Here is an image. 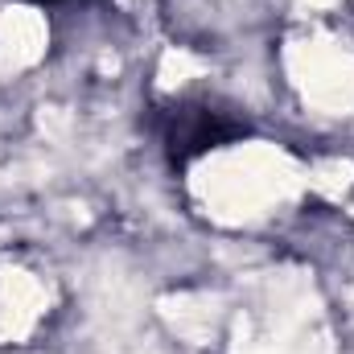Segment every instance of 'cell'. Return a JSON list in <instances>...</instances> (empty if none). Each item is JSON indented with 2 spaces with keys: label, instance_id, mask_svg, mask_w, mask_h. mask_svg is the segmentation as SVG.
Instances as JSON below:
<instances>
[{
  "label": "cell",
  "instance_id": "obj_1",
  "mask_svg": "<svg viewBox=\"0 0 354 354\" xmlns=\"http://www.w3.org/2000/svg\"><path fill=\"white\" fill-rule=\"evenodd\" d=\"M301 169L272 145H239L194 169V194L218 223H252L301 189Z\"/></svg>",
  "mask_w": 354,
  "mask_h": 354
},
{
  "label": "cell",
  "instance_id": "obj_2",
  "mask_svg": "<svg viewBox=\"0 0 354 354\" xmlns=\"http://www.w3.org/2000/svg\"><path fill=\"white\" fill-rule=\"evenodd\" d=\"M288 75L309 99V107L330 111V115H346L354 111V54L342 50L338 41L326 37H309V41H292L288 54Z\"/></svg>",
  "mask_w": 354,
  "mask_h": 354
},
{
  "label": "cell",
  "instance_id": "obj_3",
  "mask_svg": "<svg viewBox=\"0 0 354 354\" xmlns=\"http://www.w3.org/2000/svg\"><path fill=\"white\" fill-rule=\"evenodd\" d=\"M46 284L21 268H8L0 276V342H21L46 313Z\"/></svg>",
  "mask_w": 354,
  "mask_h": 354
},
{
  "label": "cell",
  "instance_id": "obj_4",
  "mask_svg": "<svg viewBox=\"0 0 354 354\" xmlns=\"http://www.w3.org/2000/svg\"><path fill=\"white\" fill-rule=\"evenodd\" d=\"M46 21L37 8H4L0 12V75H17L46 54Z\"/></svg>",
  "mask_w": 354,
  "mask_h": 354
},
{
  "label": "cell",
  "instance_id": "obj_5",
  "mask_svg": "<svg viewBox=\"0 0 354 354\" xmlns=\"http://www.w3.org/2000/svg\"><path fill=\"white\" fill-rule=\"evenodd\" d=\"M157 309H161V317L169 322V330L181 334L185 342L206 346V342L214 338V326H218V297H206V292H177V297H161Z\"/></svg>",
  "mask_w": 354,
  "mask_h": 354
},
{
  "label": "cell",
  "instance_id": "obj_6",
  "mask_svg": "<svg viewBox=\"0 0 354 354\" xmlns=\"http://www.w3.org/2000/svg\"><path fill=\"white\" fill-rule=\"evenodd\" d=\"M305 181H309V189H317L322 198L338 202V198L354 185V165H351V161H322V165H313V169H309Z\"/></svg>",
  "mask_w": 354,
  "mask_h": 354
},
{
  "label": "cell",
  "instance_id": "obj_7",
  "mask_svg": "<svg viewBox=\"0 0 354 354\" xmlns=\"http://www.w3.org/2000/svg\"><path fill=\"white\" fill-rule=\"evenodd\" d=\"M206 71V62L202 58H194L189 50H169L165 58H161V87L174 91L181 83H189V79H198Z\"/></svg>",
  "mask_w": 354,
  "mask_h": 354
},
{
  "label": "cell",
  "instance_id": "obj_8",
  "mask_svg": "<svg viewBox=\"0 0 354 354\" xmlns=\"http://www.w3.org/2000/svg\"><path fill=\"white\" fill-rule=\"evenodd\" d=\"M37 132H41L46 140H62V136L71 132V111H62V107H41V111H37Z\"/></svg>",
  "mask_w": 354,
  "mask_h": 354
},
{
  "label": "cell",
  "instance_id": "obj_9",
  "mask_svg": "<svg viewBox=\"0 0 354 354\" xmlns=\"http://www.w3.org/2000/svg\"><path fill=\"white\" fill-rule=\"evenodd\" d=\"M338 0H305V8H334Z\"/></svg>",
  "mask_w": 354,
  "mask_h": 354
}]
</instances>
